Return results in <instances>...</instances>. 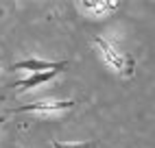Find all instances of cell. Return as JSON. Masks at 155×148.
I'll list each match as a JSON object with an SVG mask.
<instances>
[{"label":"cell","mask_w":155,"mask_h":148,"mask_svg":"<svg viewBox=\"0 0 155 148\" xmlns=\"http://www.w3.org/2000/svg\"><path fill=\"white\" fill-rule=\"evenodd\" d=\"M92 44L98 46L101 57H103V61H105V63H109L111 68H116L118 72H122L125 76H131V74H133V59H131V57L120 55V52L114 48L109 41H105L103 37H96V35L92 37Z\"/></svg>","instance_id":"1"},{"label":"cell","mask_w":155,"mask_h":148,"mask_svg":"<svg viewBox=\"0 0 155 148\" xmlns=\"http://www.w3.org/2000/svg\"><path fill=\"white\" fill-rule=\"evenodd\" d=\"M74 100H39V102H28L22 107H13L9 109V113H44V115H53L61 113L74 107Z\"/></svg>","instance_id":"2"},{"label":"cell","mask_w":155,"mask_h":148,"mask_svg":"<svg viewBox=\"0 0 155 148\" xmlns=\"http://www.w3.org/2000/svg\"><path fill=\"white\" fill-rule=\"evenodd\" d=\"M68 66H70V61H68V59H64V61H48V59L28 57V59H22V61H15L13 66H11V70L28 72V74H37V72H50V70L64 72Z\"/></svg>","instance_id":"3"},{"label":"cell","mask_w":155,"mask_h":148,"mask_svg":"<svg viewBox=\"0 0 155 148\" xmlns=\"http://www.w3.org/2000/svg\"><path fill=\"white\" fill-rule=\"evenodd\" d=\"M59 74H61V72H57V70L28 74L26 79H22V81H18V83H15V92H18V94H22V92H28V89H35V87H39V85H46V83H50L53 79H57Z\"/></svg>","instance_id":"4"},{"label":"cell","mask_w":155,"mask_h":148,"mask_svg":"<svg viewBox=\"0 0 155 148\" xmlns=\"http://www.w3.org/2000/svg\"><path fill=\"white\" fill-rule=\"evenodd\" d=\"M81 7L85 9V11H92V13H103L105 15L107 11H114L116 9V2H81Z\"/></svg>","instance_id":"5"},{"label":"cell","mask_w":155,"mask_h":148,"mask_svg":"<svg viewBox=\"0 0 155 148\" xmlns=\"http://www.w3.org/2000/svg\"><path fill=\"white\" fill-rule=\"evenodd\" d=\"M53 148H96V142H59V140H50Z\"/></svg>","instance_id":"6"},{"label":"cell","mask_w":155,"mask_h":148,"mask_svg":"<svg viewBox=\"0 0 155 148\" xmlns=\"http://www.w3.org/2000/svg\"><path fill=\"white\" fill-rule=\"evenodd\" d=\"M2 122H5V115H0V124H2Z\"/></svg>","instance_id":"7"}]
</instances>
